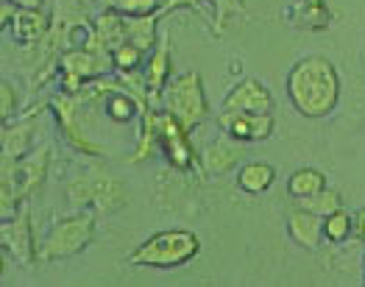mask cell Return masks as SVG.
Wrapping results in <instances>:
<instances>
[{
    "label": "cell",
    "mask_w": 365,
    "mask_h": 287,
    "mask_svg": "<svg viewBox=\"0 0 365 287\" xmlns=\"http://www.w3.org/2000/svg\"><path fill=\"white\" fill-rule=\"evenodd\" d=\"M3 249L11 251L20 262L29 265L34 259V240H31V226H29V209H23L20 215H14V221L3 224Z\"/></svg>",
    "instance_id": "4fadbf2b"
},
{
    "label": "cell",
    "mask_w": 365,
    "mask_h": 287,
    "mask_svg": "<svg viewBox=\"0 0 365 287\" xmlns=\"http://www.w3.org/2000/svg\"><path fill=\"white\" fill-rule=\"evenodd\" d=\"M156 20H159V14L125 17V33H128V42H134L140 51L153 48V42H156Z\"/></svg>",
    "instance_id": "d6986e66"
},
{
    "label": "cell",
    "mask_w": 365,
    "mask_h": 287,
    "mask_svg": "<svg viewBox=\"0 0 365 287\" xmlns=\"http://www.w3.org/2000/svg\"><path fill=\"white\" fill-rule=\"evenodd\" d=\"M170 81V42L162 39L156 48H153L151 59L145 64V90H148V100L156 103L159 95L165 93Z\"/></svg>",
    "instance_id": "5bb4252c"
},
{
    "label": "cell",
    "mask_w": 365,
    "mask_h": 287,
    "mask_svg": "<svg viewBox=\"0 0 365 287\" xmlns=\"http://www.w3.org/2000/svg\"><path fill=\"white\" fill-rule=\"evenodd\" d=\"M67 198L70 204H92L101 212H115L128 201V192L120 182L103 170H87L78 179L67 184Z\"/></svg>",
    "instance_id": "277c9868"
},
{
    "label": "cell",
    "mask_w": 365,
    "mask_h": 287,
    "mask_svg": "<svg viewBox=\"0 0 365 287\" xmlns=\"http://www.w3.org/2000/svg\"><path fill=\"white\" fill-rule=\"evenodd\" d=\"M287 17H290V23H293L296 28H309V31H315V28H327V23H329V9L324 6V0H299V3H293V9L287 11Z\"/></svg>",
    "instance_id": "e0dca14e"
},
{
    "label": "cell",
    "mask_w": 365,
    "mask_h": 287,
    "mask_svg": "<svg viewBox=\"0 0 365 287\" xmlns=\"http://www.w3.org/2000/svg\"><path fill=\"white\" fill-rule=\"evenodd\" d=\"M31 134H34V120L26 123H14V128H3V157H14L20 160L26 154V148L31 145Z\"/></svg>",
    "instance_id": "ffe728a7"
},
{
    "label": "cell",
    "mask_w": 365,
    "mask_h": 287,
    "mask_svg": "<svg viewBox=\"0 0 365 287\" xmlns=\"http://www.w3.org/2000/svg\"><path fill=\"white\" fill-rule=\"evenodd\" d=\"M351 234H354V218L343 207L324 218V237L329 243H346Z\"/></svg>",
    "instance_id": "44dd1931"
},
{
    "label": "cell",
    "mask_w": 365,
    "mask_h": 287,
    "mask_svg": "<svg viewBox=\"0 0 365 287\" xmlns=\"http://www.w3.org/2000/svg\"><path fill=\"white\" fill-rule=\"evenodd\" d=\"M201 254V240L195 231L187 229H165L140 243L131 254L128 262L137 268H159V271H173L192 262Z\"/></svg>",
    "instance_id": "7a4b0ae2"
},
{
    "label": "cell",
    "mask_w": 365,
    "mask_h": 287,
    "mask_svg": "<svg viewBox=\"0 0 365 287\" xmlns=\"http://www.w3.org/2000/svg\"><path fill=\"white\" fill-rule=\"evenodd\" d=\"M187 134H190V131H187L170 112H165V115L156 112V145L165 151L168 162H170L173 167H179V170L192 167V162H195V151H192Z\"/></svg>",
    "instance_id": "8992f818"
},
{
    "label": "cell",
    "mask_w": 365,
    "mask_h": 287,
    "mask_svg": "<svg viewBox=\"0 0 365 287\" xmlns=\"http://www.w3.org/2000/svg\"><path fill=\"white\" fill-rule=\"evenodd\" d=\"M17 9H42L45 0H11Z\"/></svg>",
    "instance_id": "f546056e"
},
{
    "label": "cell",
    "mask_w": 365,
    "mask_h": 287,
    "mask_svg": "<svg viewBox=\"0 0 365 287\" xmlns=\"http://www.w3.org/2000/svg\"><path fill=\"white\" fill-rule=\"evenodd\" d=\"M123 42H128V33H125V14H120L118 9H106L98 20H95V28H92V48L98 51H118Z\"/></svg>",
    "instance_id": "30bf717a"
},
{
    "label": "cell",
    "mask_w": 365,
    "mask_h": 287,
    "mask_svg": "<svg viewBox=\"0 0 365 287\" xmlns=\"http://www.w3.org/2000/svg\"><path fill=\"white\" fill-rule=\"evenodd\" d=\"M165 0H118L115 9L125 17H145V14H159Z\"/></svg>",
    "instance_id": "d4e9b609"
},
{
    "label": "cell",
    "mask_w": 365,
    "mask_h": 287,
    "mask_svg": "<svg viewBox=\"0 0 365 287\" xmlns=\"http://www.w3.org/2000/svg\"><path fill=\"white\" fill-rule=\"evenodd\" d=\"M143 56H145V51H140L134 42H123L118 51H112V64L120 73H134L143 64Z\"/></svg>",
    "instance_id": "603a6c76"
},
{
    "label": "cell",
    "mask_w": 365,
    "mask_h": 287,
    "mask_svg": "<svg viewBox=\"0 0 365 287\" xmlns=\"http://www.w3.org/2000/svg\"><path fill=\"white\" fill-rule=\"evenodd\" d=\"M48 31V17L39 9H20L14 23H11V36L20 45H34L36 39H42Z\"/></svg>",
    "instance_id": "2e32d148"
},
{
    "label": "cell",
    "mask_w": 365,
    "mask_h": 287,
    "mask_svg": "<svg viewBox=\"0 0 365 287\" xmlns=\"http://www.w3.org/2000/svg\"><path fill=\"white\" fill-rule=\"evenodd\" d=\"M287 98L304 118H327L340 100V75L327 56H304L287 73Z\"/></svg>",
    "instance_id": "6da1fadb"
},
{
    "label": "cell",
    "mask_w": 365,
    "mask_h": 287,
    "mask_svg": "<svg viewBox=\"0 0 365 287\" xmlns=\"http://www.w3.org/2000/svg\"><path fill=\"white\" fill-rule=\"evenodd\" d=\"M215 6V33H223L226 20L237 11H243V0H212Z\"/></svg>",
    "instance_id": "484cf974"
},
{
    "label": "cell",
    "mask_w": 365,
    "mask_h": 287,
    "mask_svg": "<svg viewBox=\"0 0 365 287\" xmlns=\"http://www.w3.org/2000/svg\"><path fill=\"white\" fill-rule=\"evenodd\" d=\"M327 187V176L321 173V170H315V167H302V170H296L290 179H287V192L293 195V198H309V195H315L318 190H324Z\"/></svg>",
    "instance_id": "ac0fdd59"
},
{
    "label": "cell",
    "mask_w": 365,
    "mask_h": 287,
    "mask_svg": "<svg viewBox=\"0 0 365 287\" xmlns=\"http://www.w3.org/2000/svg\"><path fill=\"white\" fill-rule=\"evenodd\" d=\"M134 109H137V100L131 98V90H118L115 95L106 100V112H109V115H112V120H118V123L131 120Z\"/></svg>",
    "instance_id": "cb8c5ba5"
},
{
    "label": "cell",
    "mask_w": 365,
    "mask_h": 287,
    "mask_svg": "<svg viewBox=\"0 0 365 287\" xmlns=\"http://www.w3.org/2000/svg\"><path fill=\"white\" fill-rule=\"evenodd\" d=\"M95 237V218L90 212H78L73 218H64L53 226L42 243V259H64L78 251H84Z\"/></svg>",
    "instance_id": "5b68a950"
},
{
    "label": "cell",
    "mask_w": 365,
    "mask_h": 287,
    "mask_svg": "<svg viewBox=\"0 0 365 287\" xmlns=\"http://www.w3.org/2000/svg\"><path fill=\"white\" fill-rule=\"evenodd\" d=\"M354 237L365 243V207L354 215Z\"/></svg>",
    "instance_id": "f1b7e54d"
},
{
    "label": "cell",
    "mask_w": 365,
    "mask_h": 287,
    "mask_svg": "<svg viewBox=\"0 0 365 287\" xmlns=\"http://www.w3.org/2000/svg\"><path fill=\"white\" fill-rule=\"evenodd\" d=\"M98 3H103L106 9H115V3H118V0H98Z\"/></svg>",
    "instance_id": "1f68e13d"
},
{
    "label": "cell",
    "mask_w": 365,
    "mask_h": 287,
    "mask_svg": "<svg viewBox=\"0 0 365 287\" xmlns=\"http://www.w3.org/2000/svg\"><path fill=\"white\" fill-rule=\"evenodd\" d=\"M302 207L309 209V212H315V215H321V218H327V215H332V212H337L343 207V198H340V192L324 187V190H318L309 198H302Z\"/></svg>",
    "instance_id": "7402d4cb"
},
{
    "label": "cell",
    "mask_w": 365,
    "mask_h": 287,
    "mask_svg": "<svg viewBox=\"0 0 365 287\" xmlns=\"http://www.w3.org/2000/svg\"><path fill=\"white\" fill-rule=\"evenodd\" d=\"M287 234L293 237L296 246H302L307 251H315L321 246V240H324V218L304 209V207H299L287 218Z\"/></svg>",
    "instance_id": "8fae6325"
},
{
    "label": "cell",
    "mask_w": 365,
    "mask_h": 287,
    "mask_svg": "<svg viewBox=\"0 0 365 287\" xmlns=\"http://www.w3.org/2000/svg\"><path fill=\"white\" fill-rule=\"evenodd\" d=\"M223 109L226 112H274V95L257 78H245L223 98Z\"/></svg>",
    "instance_id": "ba28073f"
},
{
    "label": "cell",
    "mask_w": 365,
    "mask_h": 287,
    "mask_svg": "<svg viewBox=\"0 0 365 287\" xmlns=\"http://www.w3.org/2000/svg\"><path fill=\"white\" fill-rule=\"evenodd\" d=\"M165 112H170L187 131L198 128L210 118V103L204 95V84L198 73H184L179 78L168 81L165 87Z\"/></svg>",
    "instance_id": "3957f363"
},
{
    "label": "cell",
    "mask_w": 365,
    "mask_h": 287,
    "mask_svg": "<svg viewBox=\"0 0 365 287\" xmlns=\"http://www.w3.org/2000/svg\"><path fill=\"white\" fill-rule=\"evenodd\" d=\"M109 67H115L112 64V53L98 51L92 45H87V48H73V51H67L61 56V73H73V75H78L84 81H90L95 75L106 73Z\"/></svg>",
    "instance_id": "9c48e42d"
},
{
    "label": "cell",
    "mask_w": 365,
    "mask_h": 287,
    "mask_svg": "<svg viewBox=\"0 0 365 287\" xmlns=\"http://www.w3.org/2000/svg\"><path fill=\"white\" fill-rule=\"evenodd\" d=\"M17 11H20V9H17L11 0L0 3V26H3V28H9V26L14 23V17H17Z\"/></svg>",
    "instance_id": "83f0119b"
},
{
    "label": "cell",
    "mask_w": 365,
    "mask_h": 287,
    "mask_svg": "<svg viewBox=\"0 0 365 287\" xmlns=\"http://www.w3.org/2000/svg\"><path fill=\"white\" fill-rule=\"evenodd\" d=\"M217 126L240 142H259L274 137L276 120L271 112H220Z\"/></svg>",
    "instance_id": "52a82bcc"
},
{
    "label": "cell",
    "mask_w": 365,
    "mask_h": 287,
    "mask_svg": "<svg viewBox=\"0 0 365 287\" xmlns=\"http://www.w3.org/2000/svg\"><path fill=\"white\" fill-rule=\"evenodd\" d=\"M276 182V170L274 165L268 162H245L243 167L237 170V187L251 195H259V192H268Z\"/></svg>",
    "instance_id": "9a60e30c"
},
{
    "label": "cell",
    "mask_w": 365,
    "mask_h": 287,
    "mask_svg": "<svg viewBox=\"0 0 365 287\" xmlns=\"http://www.w3.org/2000/svg\"><path fill=\"white\" fill-rule=\"evenodd\" d=\"M243 160V145H240V140H235V137H220V140H215L212 145L204 151V170L210 173V176H220V173H229L232 167H237V162Z\"/></svg>",
    "instance_id": "7c38bea8"
},
{
    "label": "cell",
    "mask_w": 365,
    "mask_h": 287,
    "mask_svg": "<svg viewBox=\"0 0 365 287\" xmlns=\"http://www.w3.org/2000/svg\"><path fill=\"white\" fill-rule=\"evenodd\" d=\"M187 3H198V0H165V9H179V6H187Z\"/></svg>",
    "instance_id": "4dcf8cb0"
},
{
    "label": "cell",
    "mask_w": 365,
    "mask_h": 287,
    "mask_svg": "<svg viewBox=\"0 0 365 287\" xmlns=\"http://www.w3.org/2000/svg\"><path fill=\"white\" fill-rule=\"evenodd\" d=\"M14 106H17V95H14L11 84H9V81H3V84H0V115H3V120H6V123H9L11 112H14Z\"/></svg>",
    "instance_id": "4316f807"
}]
</instances>
